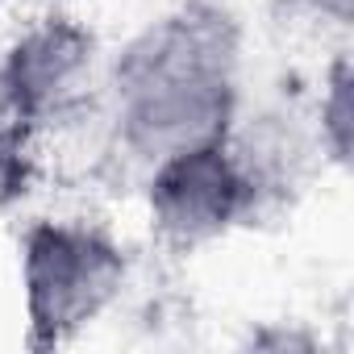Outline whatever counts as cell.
Here are the masks:
<instances>
[{
	"instance_id": "cell-1",
	"label": "cell",
	"mask_w": 354,
	"mask_h": 354,
	"mask_svg": "<svg viewBox=\"0 0 354 354\" xmlns=\"http://www.w3.org/2000/svg\"><path fill=\"white\" fill-rule=\"evenodd\" d=\"M238 26L213 5H180L138 30L104 67L117 142L146 167L225 142L238 121Z\"/></svg>"
},
{
	"instance_id": "cell-2",
	"label": "cell",
	"mask_w": 354,
	"mask_h": 354,
	"mask_svg": "<svg viewBox=\"0 0 354 354\" xmlns=\"http://www.w3.org/2000/svg\"><path fill=\"white\" fill-rule=\"evenodd\" d=\"M125 288V250L84 221H34L21 238V296L34 346L96 325Z\"/></svg>"
},
{
	"instance_id": "cell-3",
	"label": "cell",
	"mask_w": 354,
	"mask_h": 354,
	"mask_svg": "<svg viewBox=\"0 0 354 354\" xmlns=\"http://www.w3.org/2000/svg\"><path fill=\"white\" fill-rule=\"evenodd\" d=\"M254 196V171L238 154L234 133L225 142H209L150 162L146 180L150 230L171 250H201L225 238L238 221H246Z\"/></svg>"
},
{
	"instance_id": "cell-4",
	"label": "cell",
	"mask_w": 354,
	"mask_h": 354,
	"mask_svg": "<svg viewBox=\"0 0 354 354\" xmlns=\"http://www.w3.org/2000/svg\"><path fill=\"white\" fill-rule=\"evenodd\" d=\"M100 38L75 17H38L0 55V109L13 125L71 121L104 88Z\"/></svg>"
},
{
	"instance_id": "cell-5",
	"label": "cell",
	"mask_w": 354,
	"mask_h": 354,
	"mask_svg": "<svg viewBox=\"0 0 354 354\" xmlns=\"http://www.w3.org/2000/svg\"><path fill=\"white\" fill-rule=\"evenodd\" d=\"M350 88H354V75H350V63L337 59L325 75V92H321V146L329 150V158L337 167L350 162V129H354V100H350Z\"/></svg>"
},
{
	"instance_id": "cell-6",
	"label": "cell",
	"mask_w": 354,
	"mask_h": 354,
	"mask_svg": "<svg viewBox=\"0 0 354 354\" xmlns=\"http://www.w3.org/2000/svg\"><path fill=\"white\" fill-rule=\"evenodd\" d=\"M300 5L333 26H350V13H354V0H300Z\"/></svg>"
},
{
	"instance_id": "cell-7",
	"label": "cell",
	"mask_w": 354,
	"mask_h": 354,
	"mask_svg": "<svg viewBox=\"0 0 354 354\" xmlns=\"http://www.w3.org/2000/svg\"><path fill=\"white\" fill-rule=\"evenodd\" d=\"M9 117H5V109H0V158H5V146H9Z\"/></svg>"
}]
</instances>
